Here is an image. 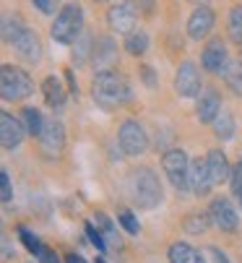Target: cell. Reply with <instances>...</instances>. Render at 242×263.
<instances>
[{
    "mask_svg": "<svg viewBox=\"0 0 242 263\" xmlns=\"http://www.w3.org/2000/svg\"><path fill=\"white\" fill-rule=\"evenodd\" d=\"M94 3H107V0H94Z\"/></svg>",
    "mask_w": 242,
    "mask_h": 263,
    "instance_id": "obj_42",
    "label": "cell"
},
{
    "mask_svg": "<svg viewBox=\"0 0 242 263\" xmlns=\"http://www.w3.org/2000/svg\"><path fill=\"white\" fill-rule=\"evenodd\" d=\"M141 79H143V84H146L148 89H154V86H156V79H154V68H151V65H141Z\"/></svg>",
    "mask_w": 242,
    "mask_h": 263,
    "instance_id": "obj_37",
    "label": "cell"
},
{
    "mask_svg": "<svg viewBox=\"0 0 242 263\" xmlns=\"http://www.w3.org/2000/svg\"><path fill=\"white\" fill-rule=\"evenodd\" d=\"M206 164H209V172H211L214 182H224V180H229L232 170H229L227 154L221 152V148H211V152L206 154Z\"/></svg>",
    "mask_w": 242,
    "mask_h": 263,
    "instance_id": "obj_18",
    "label": "cell"
},
{
    "mask_svg": "<svg viewBox=\"0 0 242 263\" xmlns=\"http://www.w3.org/2000/svg\"><path fill=\"white\" fill-rule=\"evenodd\" d=\"M91 52H94V40L86 31H81V36L73 42V60H76V65H84L91 58Z\"/></svg>",
    "mask_w": 242,
    "mask_h": 263,
    "instance_id": "obj_23",
    "label": "cell"
},
{
    "mask_svg": "<svg viewBox=\"0 0 242 263\" xmlns=\"http://www.w3.org/2000/svg\"><path fill=\"white\" fill-rule=\"evenodd\" d=\"M0 196H3V203L13 201V187H11V175L3 170L0 172Z\"/></svg>",
    "mask_w": 242,
    "mask_h": 263,
    "instance_id": "obj_35",
    "label": "cell"
},
{
    "mask_svg": "<svg viewBox=\"0 0 242 263\" xmlns=\"http://www.w3.org/2000/svg\"><path fill=\"white\" fill-rule=\"evenodd\" d=\"M161 167H164L167 180L177 187V191H190V159L185 157L182 148H170V152H164Z\"/></svg>",
    "mask_w": 242,
    "mask_h": 263,
    "instance_id": "obj_5",
    "label": "cell"
},
{
    "mask_svg": "<svg viewBox=\"0 0 242 263\" xmlns=\"http://www.w3.org/2000/svg\"><path fill=\"white\" fill-rule=\"evenodd\" d=\"M45 120L47 118H42V112H39L36 107H24L21 109V123H24V128H26L29 136H36L39 138V133H42V128H45Z\"/></svg>",
    "mask_w": 242,
    "mask_h": 263,
    "instance_id": "obj_22",
    "label": "cell"
},
{
    "mask_svg": "<svg viewBox=\"0 0 242 263\" xmlns=\"http://www.w3.org/2000/svg\"><path fill=\"white\" fill-rule=\"evenodd\" d=\"M214 24H216L214 11H211L206 3L198 6V8L190 13V18H188V36H190V40H195V42L206 40V36L211 34V29H214Z\"/></svg>",
    "mask_w": 242,
    "mask_h": 263,
    "instance_id": "obj_11",
    "label": "cell"
},
{
    "mask_svg": "<svg viewBox=\"0 0 242 263\" xmlns=\"http://www.w3.org/2000/svg\"><path fill=\"white\" fill-rule=\"evenodd\" d=\"M11 45H13V50H16L24 60H29V63H39V58H42V45H39V36H36L29 26L16 36Z\"/></svg>",
    "mask_w": 242,
    "mask_h": 263,
    "instance_id": "obj_15",
    "label": "cell"
},
{
    "mask_svg": "<svg viewBox=\"0 0 242 263\" xmlns=\"http://www.w3.org/2000/svg\"><path fill=\"white\" fill-rule=\"evenodd\" d=\"M65 79H68V91H70V94H76V91H78V86H76V81H73V70H65Z\"/></svg>",
    "mask_w": 242,
    "mask_h": 263,
    "instance_id": "obj_38",
    "label": "cell"
},
{
    "mask_svg": "<svg viewBox=\"0 0 242 263\" xmlns=\"http://www.w3.org/2000/svg\"><path fill=\"white\" fill-rule=\"evenodd\" d=\"M39 146H42V152L47 157H52V159L63 152V146H65V128H63L60 120H55V118L45 120V128H42V133H39Z\"/></svg>",
    "mask_w": 242,
    "mask_h": 263,
    "instance_id": "obj_10",
    "label": "cell"
},
{
    "mask_svg": "<svg viewBox=\"0 0 242 263\" xmlns=\"http://www.w3.org/2000/svg\"><path fill=\"white\" fill-rule=\"evenodd\" d=\"M117 221L123 224V230H125L128 235H138V232H141V227H138V221H136L133 211H128V209H123V211L117 214Z\"/></svg>",
    "mask_w": 242,
    "mask_h": 263,
    "instance_id": "obj_29",
    "label": "cell"
},
{
    "mask_svg": "<svg viewBox=\"0 0 242 263\" xmlns=\"http://www.w3.org/2000/svg\"><path fill=\"white\" fill-rule=\"evenodd\" d=\"M209 219H211V216H206V214H190V216L185 219V230L193 232V235L206 232V230H209Z\"/></svg>",
    "mask_w": 242,
    "mask_h": 263,
    "instance_id": "obj_28",
    "label": "cell"
},
{
    "mask_svg": "<svg viewBox=\"0 0 242 263\" xmlns=\"http://www.w3.org/2000/svg\"><path fill=\"white\" fill-rule=\"evenodd\" d=\"M31 91H34V81L24 68L3 65V70H0V97L6 102H21L31 97Z\"/></svg>",
    "mask_w": 242,
    "mask_h": 263,
    "instance_id": "obj_4",
    "label": "cell"
},
{
    "mask_svg": "<svg viewBox=\"0 0 242 263\" xmlns=\"http://www.w3.org/2000/svg\"><path fill=\"white\" fill-rule=\"evenodd\" d=\"M190 3H198V6H203V3H206V0H190Z\"/></svg>",
    "mask_w": 242,
    "mask_h": 263,
    "instance_id": "obj_41",
    "label": "cell"
},
{
    "mask_svg": "<svg viewBox=\"0 0 242 263\" xmlns=\"http://www.w3.org/2000/svg\"><path fill=\"white\" fill-rule=\"evenodd\" d=\"M91 97L102 109H117L131 102V86L115 70H99L91 84Z\"/></svg>",
    "mask_w": 242,
    "mask_h": 263,
    "instance_id": "obj_1",
    "label": "cell"
},
{
    "mask_svg": "<svg viewBox=\"0 0 242 263\" xmlns=\"http://www.w3.org/2000/svg\"><path fill=\"white\" fill-rule=\"evenodd\" d=\"M175 91L185 99H195L200 94V73H198V65L185 60L180 63L177 73H175Z\"/></svg>",
    "mask_w": 242,
    "mask_h": 263,
    "instance_id": "obj_9",
    "label": "cell"
},
{
    "mask_svg": "<svg viewBox=\"0 0 242 263\" xmlns=\"http://www.w3.org/2000/svg\"><path fill=\"white\" fill-rule=\"evenodd\" d=\"M31 3H34V8H36L39 13L52 16V13L58 11V3H60V0H31Z\"/></svg>",
    "mask_w": 242,
    "mask_h": 263,
    "instance_id": "obj_36",
    "label": "cell"
},
{
    "mask_svg": "<svg viewBox=\"0 0 242 263\" xmlns=\"http://www.w3.org/2000/svg\"><path fill=\"white\" fill-rule=\"evenodd\" d=\"M170 263H206V258L200 255L195 248H190L188 242H175L170 245Z\"/></svg>",
    "mask_w": 242,
    "mask_h": 263,
    "instance_id": "obj_20",
    "label": "cell"
},
{
    "mask_svg": "<svg viewBox=\"0 0 242 263\" xmlns=\"http://www.w3.org/2000/svg\"><path fill=\"white\" fill-rule=\"evenodd\" d=\"M86 235H89V240H91V245H94L97 250H102V253L107 250V242H104V235H102V232H99V230L94 227V221H89V224H86Z\"/></svg>",
    "mask_w": 242,
    "mask_h": 263,
    "instance_id": "obj_34",
    "label": "cell"
},
{
    "mask_svg": "<svg viewBox=\"0 0 242 263\" xmlns=\"http://www.w3.org/2000/svg\"><path fill=\"white\" fill-rule=\"evenodd\" d=\"M221 76H224V84H227L237 97H242V60H229V63L221 68Z\"/></svg>",
    "mask_w": 242,
    "mask_h": 263,
    "instance_id": "obj_21",
    "label": "cell"
},
{
    "mask_svg": "<svg viewBox=\"0 0 242 263\" xmlns=\"http://www.w3.org/2000/svg\"><path fill=\"white\" fill-rule=\"evenodd\" d=\"M211 253H214V258H216V260H219V263H229V258H227V255H224V253H221V250H216V248H214V250H211Z\"/></svg>",
    "mask_w": 242,
    "mask_h": 263,
    "instance_id": "obj_39",
    "label": "cell"
},
{
    "mask_svg": "<svg viewBox=\"0 0 242 263\" xmlns=\"http://www.w3.org/2000/svg\"><path fill=\"white\" fill-rule=\"evenodd\" d=\"M211 125H214L216 138H221V141H232V136H234V115H232V112L221 109V112H219V118H216Z\"/></svg>",
    "mask_w": 242,
    "mask_h": 263,
    "instance_id": "obj_24",
    "label": "cell"
},
{
    "mask_svg": "<svg viewBox=\"0 0 242 263\" xmlns=\"http://www.w3.org/2000/svg\"><path fill=\"white\" fill-rule=\"evenodd\" d=\"M227 29H229V40L237 42V45H242V6H232L229 8Z\"/></svg>",
    "mask_w": 242,
    "mask_h": 263,
    "instance_id": "obj_25",
    "label": "cell"
},
{
    "mask_svg": "<svg viewBox=\"0 0 242 263\" xmlns=\"http://www.w3.org/2000/svg\"><path fill=\"white\" fill-rule=\"evenodd\" d=\"M229 185H232V193L237 196V201L242 203V162H237L232 167V175H229Z\"/></svg>",
    "mask_w": 242,
    "mask_h": 263,
    "instance_id": "obj_30",
    "label": "cell"
},
{
    "mask_svg": "<svg viewBox=\"0 0 242 263\" xmlns=\"http://www.w3.org/2000/svg\"><path fill=\"white\" fill-rule=\"evenodd\" d=\"M65 263H86V260L81 258V255H76V253H70V255L65 258Z\"/></svg>",
    "mask_w": 242,
    "mask_h": 263,
    "instance_id": "obj_40",
    "label": "cell"
},
{
    "mask_svg": "<svg viewBox=\"0 0 242 263\" xmlns=\"http://www.w3.org/2000/svg\"><path fill=\"white\" fill-rule=\"evenodd\" d=\"M34 258H36V263H60V255L52 248H47L45 242L39 245V250L34 253Z\"/></svg>",
    "mask_w": 242,
    "mask_h": 263,
    "instance_id": "obj_33",
    "label": "cell"
},
{
    "mask_svg": "<svg viewBox=\"0 0 242 263\" xmlns=\"http://www.w3.org/2000/svg\"><path fill=\"white\" fill-rule=\"evenodd\" d=\"M125 50H128L131 55H136V58L143 55V52L148 50V34L141 31V29H138V31H131L128 40H125Z\"/></svg>",
    "mask_w": 242,
    "mask_h": 263,
    "instance_id": "obj_26",
    "label": "cell"
},
{
    "mask_svg": "<svg viewBox=\"0 0 242 263\" xmlns=\"http://www.w3.org/2000/svg\"><path fill=\"white\" fill-rule=\"evenodd\" d=\"M42 94H45V102H47L52 109H60V107L65 104V97H68V91L63 89V84H60L58 76H47V79H45Z\"/></svg>",
    "mask_w": 242,
    "mask_h": 263,
    "instance_id": "obj_19",
    "label": "cell"
},
{
    "mask_svg": "<svg viewBox=\"0 0 242 263\" xmlns=\"http://www.w3.org/2000/svg\"><path fill=\"white\" fill-rule=\"evenodd\" d=\"M97 263H104V260H102V258H99V260H97Z\"/></svg>",
    "mask_w": 242,
    "mask_h": 263,
    "instance_id": "obj_43",
    "label": "cell"
},
{
    "mask_svg": "<svg viewBox=\"0 0 242 263\" xmlns=\"http://www.w3.org/2000/svg\"><path fill=\"white\" fill-rule=\"evenodd\" d=\"M209 216H211V221L216 224L221 232H237V230H239V214L234 211L232 201L224 198V196H219V198L211 201Z\"/></svg>",
    "mask_w": 242,
    "mask_h": 263,
    "instance_id": "obj_8",
    "label": "cell"
},
{
    "mask_svg": "<svg viewBox=\"0 0 242 263\" xmlns=\"http://www.w3.org/2000/svg\"><path fill=\"white\" fill-rule=\"evenodd\" d=\"M214 185H216V182H214V177H211V172H209L206 159H200V157L193 159V162H190V191H193L195 196H209Z\"/></svg>",
    "mask_w": 242,
    "mask_h": 263,
    "instance_id": "obj_14",
    "label": "cell"
},
{
    "mask_svg": "<svg viewBox=\"0 0 242 263\" xmlns=\"http://www.w3.org/2000/svg\"><path fill=\"white\" fill-rule=\"evenodd\" d=\"M138 6L133 3V0H120V3H115L109 11H107V24L115 34H131L136 31V24H138Z\"/></svg>",
    "mask_w": 242,
    "mask_h": 263,
    "instance_id": "obj_6",
    "label": "cell"
},
{
    "mask_svg": "<svg viewBox=\"0 0 242 263\" xmlns=\"http://www.w3.org/2000/svg\"><path fill=\"white\" fill-rule=\"evenodd\" d=\"M24 136H26L24 123L18 118H13L11 112H3V115H0V143H3L6 152L18 148L21 141H24Z\"/></svg>",
    "mask_w": 242,
    "mask_h": 263,
    "instance_id": "obj_12",
    "label": "cell"
},
{
    "mask_svg": "<svg viewBox=\"0 0 242 263\" xmlns=\"http://www.w3.org/2000/svg\"><path fill=\"white\" fill-rule=\"evenodd\" d=\"M18 240L24 242V248H26V250H29L31 255H34V253L39 250V245H42V242H39V237H36L34 232H29L26 227H18Z\"/></svg>",
    "mask_w": 242,
    "mask_h": 263,
    "instance_id": "obj_31",
    "label": "cell"
},
{
    "mask_svg": "<svg viewBox=\"0 0 242 263\" xmlns=\"http://www.w3.org/2000/svg\"><path fill=\"white\" fill-rule=\"evenodd\" d=\"M219 112H221V97L216 89H203L198 97V104H195V115L200 123H206L211 125L216 118H219Z\"/></svg>",
    "mask_w": 242,
    "mask_h": 263,
    "instance_id": "obj_13",
    "label": "cell"
},
{
    "mask_svg": "<svg viewBox=\"0 0 242 263\" xmlns=\"http://www.w3.org/2000/svg\"><path fill=\"white\" fill-rule=\"evenodd\" d=\"M200 63H203V68L211 70V73H221V68L229 63V60H227V47H224V42H221V40H211V42L203 47V52H200Z\"/></svg>",
    "mask_w": 242,
    "mask_h": 263,
    "instance_id": "obj_17",
    "label": "cell"
},
{
    "mask_svg": "<svg viewBox=\"0 0 242 263\" xmlns=\"http://www.w3.org/2000/svg\"><path fill=\"white\" fill-rule=\"evenodd\" d=\"M94 227H97L104 237H115V224H112V219H109L107 214H102V211L94 216Z\"/></svg>",
    "mask_w": 242,
    "mask_h": 263,
    "instance_id": "obj_32",
    "label": "cell"
},
{
    "mask_svg": "<svg viewBox=\"0 0 242 263\" xmlns=\"http://www.w3.org/2000/svg\"><path fill=\"white\" fill-rule=\"evenodd\" d=\"M117 143H120V148H123V154L138 157V154H143L148 148V136H146L141 123L125 120L123 125H120V130H117Z\"/></svg>",
    "mask_w": 242,
    "mask_h": 263,
    "instance_id": "obj_7",
    "label": "cell"
},
{
    "mask_svg": "<svg viewBox=\"0 0 242 263\" xmlns=\"http://www.w3.org/2000/svg\"><path fill=\"white\" fill-rule=\"evenodd\" d=\"M131 193L138 209H156L161 201H164V191H161V182L156 177V172L151 167H138L131 175Z\"/></svg>",
    "mask_w": 242,
    "mask_h": 263,
    "instance_id": "obj_2",
    "label": "cell"
},
{
    "mask_svg": "<svg viewBox=\"0 0 242 263\" xmlns=\"http://www.w3.org/2000/svg\"><path fill=\"white\" fill-rule=\"evenodd\" d=\"M117 60V45H115V40L109 34H104V36H97V42H94V52H91V63H94V68H99V70H104L107 65H112Z\"/></svg>",
    "mask_w": 242,
    "mask_h": 263,
    "instance_id": "obj_16",
    "label": "cell"
},
{
    "mask_svg": "<svg viewBox=\"0 0 242 263\" xmlns=\"http://www.w3.org/2000/svg\"><path fill=\"white\" fill-rule=\"evenodd\" d=\"M24 29H26V26H24V21H21L16 13H8V16L3 18V40L11 45V42L16 40V36H18Z\"/></svg>",
    "mask_w": 242,
    "mask_h": 263,
    "instance_id": "obj_27",
    "label": "cell"
},
{
    "mask_svg": "<svg viewBox=\"0 0 242 263\" xmlns=\"http://www.w3.org/2000/svg\"><path fill=\"white\" fill-rule=\"evenodd\" d=\"M81 31H84V8L78 3H68L58 11L55 21H52V29H50V36L60 45H73Z\"/></svg>",
    "mask_w": 242,
    "mask_h": 263,
    "instance_id": "obj_3",
    "label": "cell"
}]
</instances>
